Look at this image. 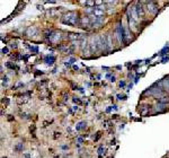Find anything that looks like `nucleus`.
<instances>
[{
  "instance_id": "20e7f679",
  "label": "nucleus",
  "mask_w": 169,
  "mask_h": 158,
  "mask_svg": "<svg viewBox=\"0 0 169 158\" xmlns=\"http://www.w3.org/2000/svg\"><path fill=\"white\" fill-rule=\"evenodd\" d=\"M36 33H37V30L35 27H29L27 31H26V34H27L28 36H35Z\"/></svg>"
},
{
  "instance_id": "0eeeda50",
  "label": "nucleus",
  "mask_w": 169,
  "mask_h": 158,
  "mask_svg": "<svg viewBox=\"0 0 169 158\" xmlns=\"http://www.w3.org/2000/svg\"><path fill=\"white\" fill-rule=\"evenodd\" d=\"M2 52H3V53H7V52H8V49H3Z\"/></svg>"
},
{
  "instance_id": "423d86ee",
  "label": "nucleus",
  "mask_w": 169,
  "mask_h": 158,
  "mask_svg": "<svg viewBox=\"0 0 169 158\" xmlns=\"http://www.w3.org/2000/svg\"><path fill=\"white\" fill-rule=\"evenodd\" d=\"M7 80H8L7 78H3V84H5V85H7Z\"/></svg>"
},
{
  "instance_id": "f257e3e1",
  "label": "nucleus",
  "mask_w": 169,
  "mask_h": 158,
  "mask_svg": "<svg viewBox=\"0 0 169 158\" xmlns=\"http://www.w3.org/2000/svg\"><path fill=\"white\" fill-rule=\"evenodd\" d=\"M62 23L65 24V25H70V26L77 25V23H78V16H77V14L76 13H68L62 18Z\"/></svg>"
},
{
  "instance_id": "39448f33",
  "label": "nucleus",
  "mask_w": 169,
  "mask_h": 158,
  "mask_svg": "<svg viewBox=\"0 0 169 158\" xmlns=\"http://www.w3.org/2000/svg\"><path fill=\"white\" fill-rule=\"evenodd\" d=\"M84 126H86V122L83 121V122H80V123H78V124H77L76 129H77V130H81V129H84Z\"/></svg>"
},
{
  "instance_id": "f03ea898",
  "label": "nucleus",
  "mask_w": 169,
  "mask_h": 158,
  "mask_svg": "<svg viewBox=\"0 0 169 158\" xmlns=\"http://www.w3.org/2000/svg\"><path fill=\"white\" fill-rule=\"evenodd\" d=\"M90 23H91V22H90V18H89V17H81V18H80V25L84 26V27L90 25Z\"/></svg>"
},
{
  "instance_id": "7ed1b4c3",
  "label": "nucleus",
  "mask_w": 169,
  "mask_h": 158,
  "mask_svg": "<svg viewBox=\"0 0 169 158\" xmlns=\"http://www.w3.org/2000/svg\"><path fill=\"white\" fill-rule=\"evenodd\" d=\"M135 11H137L138 17H144V11H143V8H142L141 5H137V7H135Z\"/></svg>"
}]
</instances>
